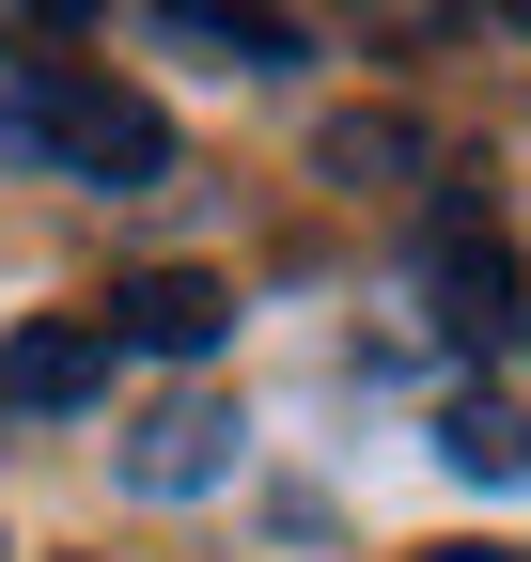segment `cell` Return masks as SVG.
I'll return each instance as SVG.
<instances>
[{"mask_svg": "<svg viewBox=\"0 0 531 562\" xmlns=\"http://www.w3.org/2000/svg\"><path fill=\"white\" fill-rule=\"evenodd\" d=\"M438 453L470 469V484H516V469H531V406H500V391H453V406H438Z\"/></svg>", "mask_w": 531, "mask_h": 562, "instance_id": "obj_6", "label": "cell"}, {"mask_svg": "<svg viewBox=\"0 0 531 562\" xmlns=\"http://www.w3.org/2000/svg\"><path fill=\"white\" fill-rule=\"evenodd\" d=\"M0 157H47V172H94V188H157L172 125H157V94L94 79V63H0Z\"/></svg>", "mask_w": 531, "mask_h": 562, "instance_id": "obj_1", "label": "cell"}, {"mask_svg": "<svg viewBox=\"0 0 531 562\" xmlns=\"http://www.w3.org/2000/svg\"><path fill=\"white\" fill-rule=\"evenodd\" d=\"M422 562H516V547H422Z\"/></svg>", "mask_w": 531, "mask_h": 562, "instance_id": "obj_8", "label": "cell"}, {"mask_svg": "<svg viewBox=\"0 0 531 562\" xmlns=\"http://www.w3.org/2000/svg\"><path fill=\"white\" fill-rule=\"evenodd\" d=\"M407 172H438L407 110H344V125H328V188H407Z\"/></svg>", "mask_w": 531, "mask_h": 562, "instance_id": "obj_7", "label": "cell"}, {"mask_svg": "<svg viewBox=\"0 0 531 562\" xmlns=\"http://www.w3.org/2000/svg\"><path fill=\"white\" fill-rule=\"evenodd\" d=\"M110 344H142V360H204V344L235 328V281H204V266H142V281H110V313H94Z\"/></svg>", "mask_w": 531, "mask_h": 562, "instance_id": "obj_2", "label": "cell"}, {"mask_svg": "<svg viewBox=\"0 0 531 562\" xmlns=\"http://www.w3.org/2000/svg\"><path fill=\"white\" fill-rule=\"evenodd\" d=\"M516 562H531V547H516Z\"/></svg>", "mask_w": 531, "mask_h": 562, "instance_id": "obj_9", "label": "cell"}, {"mask_svg": "<svg viewBox=\"0 0 531 562\" xmlns=\"http://www.w3.org/2000/svg\"><path fill=\"white\" fill-rule=\"evenodd\" d=\"M110 391V328L94 313H32L0 344V406H94Z\"/></svg>", "mask_w": 531, "mask_h": 562, "instance_id": "obj_4", "label": "cell"}, {"mask_svg": "<svg viewBox=\"0 0 531 562\" xmlns=\"http://www.w3.org/2000/svg\"><path fill=\"white\" fill-rule=\"evenodd\" d=\"M235 469V406L219 391H172L142 438H125V484H142V501H188V484H219Z\"/></svg>", "mask_w": 531, "mask_h": 562, "instance_id": "obj_3", "label": "cell"}, {"mask_svg": "<svg viewBox=\"0 0 531 562\" xmlns=\"http://www.w3.org/2000/svg\"><path fill=\"white\" fill-rule=\"evenodd\" d=\"M422 281H438V328H453V344L531 328V281H516V250H500V235H438V266H422Z\"/></svg>", "mask_w": 531, "mask_h": 562, "instance_id": "obj_5", "label": "cell"}]
</instances>
